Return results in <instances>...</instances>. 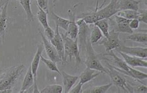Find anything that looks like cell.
Returning a JSON list of instances; mask_svg holds the SVG:
<instances>
[{"label":"cell","mask_w":147,"mask_h":93,"mask_svg":"<svg viewBox=\"0 0 147 93\" xmlns=\"http://www.w3.org/2000/svg\"><path fill=\"white\" fill-rule=\"evenodd\" d=\"M21 5L23 7L27 14V19L29 22L34 21V16L32 12L31 6H30V0H21Z\"/></svg>","instance_id":"obj_23"},{"label":"cell","mask_w":147,"mask_h":93,"mask_svg":"<svg viewBox=\"0 0 147 93\" xmlns=\"http://www.w3.org/2000/svg\"><path fill=\"white\" fill-rule=\"evenodd\" d=\"M61 75L63 78L64 92L68 93L69 91L71 90L72 87L76 83V81L78 80V76L69 75L63 71H61Z\"/></svg>","instance_id":"obj_17"},{"label":"cell","mask_w":147,"mask_h":93,"mask_svg":"<svg viewBox=\"0 0 147 93\" xmlns=\"http://www.w3.org/2000/svg\"><path fill=\"white\" fill-rule=\"evenodd\" d=\"M138 16L137 19L139 22L147 23V11L146 9H138Z\"/></svg>","instance_id":"obj_31"},{"label":"cell","mask_w":147,"mask_h":93,"mask_svg":"<svg viewBox=\"0 0 147 93\" xmlns=\"http://www.w3.org/2000/svg\"><path fill=\"white\" fill-rule=\"evenodd\" d=\"M16 1H20L21 0H16Z\"/></svg>","instance_id":"obj_39"},{"label":"cell","mask_w":147,"mask_h":93,"mask_svg":"<svg viewBox=\"0 0 147 93\" xmlns=\"http://www.w3.org/2000/svg\"><path fill=\"white\" fill-rule=\"evenodd\" d=\"M140 2L137 0H117L118 10L119 11L123 10L138 11Z\"/></svg>","instance_id":"obj_16"},{"label":"cell","mask_w":147,"mask_h":93,"mask_svg":"<svg viewBox=\"0 0 147 93\" xmlns=\"http://www.w3.org/2000/svg\"><path fill=\"white\" fill-rule=\"evenodd\" d=\"M51 44L55 46V48L57 50L60 57L62 60V64L65 65L67 63V60L65 58V48H64V42L62 37H61L59 26H56L55 35L52 39L50 41Z\"/></svg>","instance_id":"obj_11"},{"label":"cell","mask_w":147,"mask_h":93,"mask_svg":"<svg viewBox=\"0 0 147 93\" xmlns=\"http://www.w3.org/2000/svg\"><path fill=\"white\" fill-rule=\"evenodd\" d=\"M114 1V0H111V1Z\"/></svg>","instance_id":"obj_40"},{"label":"cell","mask_w":147,"mask_h":93,"mask_svg":"<svg viewBox=\"0 0 147 93\" xmlns=\"http://www.w3.org/2000/svg\"><path fill=\"white\" fill-rule=\"evenodd\" d=\"M22 64L11 67L0 75V93L12 92V89L16 84L24 68Z\"/></svg>","instance_id":"obj_1"},{"label":"cell","mask_w":147,"mask_h":93,"mask_svg":"<svg viewBox=\"0 0 147 93\" xmlns=\"http://www.w3.org/2000/svg\"><path fill=\"white\" fill-rule=\"evenodd\" d=\"M96 44L104 45L107 52L116 49L121 45L119 37V32H116L115 30H112L109 32V36L107 37L103 36Z\"/></svg>","instance_id":"obj_7"},{"label":"cell","mask_w":147,"mask_h":93,"mask_svg":"<svg viewBox=\"0 0 147 93\" xmlns=\"http://www.w3.org/2000/svg\"><path fill=\"white\" fill-rule=\"evenodd\" d=\"M83 84L80 83H78V84H76L75 86V88H73L72 90L69 91V92L70 93H80L81 92V90H82V88Z\"/></svg>","instance_id":"obj_35"},{"label":"cell","mask_w":147,"mask_h":93,"mask_svg":"<svg viewBox=\"0 0 147 93\" xmlns=\"http://www.w3.org/2000/svg\"><path fill=\"white\" fill-rule=\"evenodd\" d=\"M44 50V45L42 44L38 45L37 52L35 54L34 57V59L32 60V61L30 65V67H31L32 72L34 76V91L33 92H40V91L38 90V87L37 84V73L38 70V65H39V63L40 61V56L42 55V52Z\"/></svg>","instance_id":"obj_12"},{"label":"cell","mask_w":147,"mask_h":93,"mask_svg":"<svg viewBox=\"0 0 147 93\" xmlns=\"http://www.w3.org/2000/svg\"><path fill=\"white\" fill-rule=\"evenodd\" d=\"M129 27L131 30L137 29L140 26V22L137 19H130L129 21Z\"/></svg>","instance_id":"obj_34"},{"label":"cell","mask_w":147,"mask_h":93,"mask_svg":"<svg viewBox=\"0 0 147 93\" xmlns=\"http://www.w3.org/2000/svg\"><path fill=\"white\" fill-rule=\"evenodd\" d=\"M78 6V4L75 5L71 8L69 9L68 11V14L69 19L70 21V22L68 25V28L67 30L66 31V34L67 36L71 38L73 40H75L77 38V37L78 36L79 33V28L78 26L77 25L76 21H75V14H76V7Z\"/></svg>","instance_id":"obj_8"},{"label":"cell","mask_w":147,"mask_h":93,"mask_svg":"<svg viewBox=\"0 0 147 93\" xmlns=\"http://www.w3.org/2000/svg\"><path fill=\"white\" fill-rule=\"evenodd\" d=\"M53 3H55L56 0H53Z\"/></svg>","instance_id":"obj_38"},{"label":"cell","mask_w":147,"mask_h":93,"mask_svg":"<svg viewBox=\"0 0 147 93\" xmlns=\"http://www.w3.org/2000/svg\"><path fill=\"white\" fill-rule=\"evenodd\" d=\"M103 34L101 32V31L98 28L97 26H94L93 29L92 30L90 37V40L92 45L96 44L97 42H98L102 37H103Z\"/></svg>","instance_id":"obj_25"},{"label":"cell","mask_w":147,"mask_h":93,"mask_svg":"<svg viewBox=\"0 0 147 93\" xmlns=\"http://www.w3.org/2000/svg\"><path fill=\"white\" fill-rule=\"evenodd\" d=\"M129 92H136V93H146L147 87L146 85L144 84L140 85H137V86H133L131 85H129Z\"/></svg>","instance_id":"obj_30"},{"label":"cell","mask_w":147,"mask_h":93,"mask_svg":"<svg viewBox=\"0 0 147 93\" xmlns=\"http://www.w3.org/2000/svg\"><path fill=\"white\" fill-rule=\"evenodd\" d=\"M107 55H109L113 57L114 63L117 66V67H114V68L117 69L119 72L122 73L123 75L130 76L132 78L135 79L138 81L147 78L146 73L137 70V69L130 67L129 65H128L125 63V61L124 60L120 59L119 57L116 55L113 50L109 51V53L107 54Z\"/></svg>","instance_id":"obj_3"},{"label":"cell","mask_w":147,"mask_h":93,"mask_svg":"<svg viewBox=\"0 0 147 93\" xmlns=\"http://www.w3.org/2000/svg\"><path fill=\"white\" fill-rule=\"evenodd\" d=\"M113 85V83H110L109 84L102 85V86H91L90 88L86 89V90L82 91V92L83 93H105L109 90Z\"/></svg>","instance_id":"obj_21"},{"label":"cell","mask_w":147,"mask_h":93,"mask_svg":"<svg viewBox=\"0 0 147 93\" xmlns=\"http://www.w3.org/2000/svg\"><path fill=\"white\" fill-rule=\"evenodd\" d=\"M114 19L116 24V28L115 30L116 32L127 33L129 34L133 33V30L130 28L129 24L130 19L119 16L117 14L114 15Z\"/></svg>","instance_id":"obj_14"},{"label":"cell","mask_w":147,"mask_h":93,"mask_svg":"<svg viewBox=\"0 0 147 93\" xmlns=\"http://www.w3.org/2000/svg\"><path fill=\"white\" fill-rule=\"evenodd\" d=\"M50 15H51L52 18L53 19L54 21H55L56 26H59V28H61L65 31L67 30L68 25L69 24V22H70L69 19L60 17L58 15H57L55 13H53V11H51Z\"/></svg>","instance_id":"obj_20"},{"label":"cell","mask_w":147,"mask_h":93,"mask_svg":"<svg viewBox=\"0 0 147 93\" xmlns=\"http://www.w3.org/2000/svg\"><path fill=\"white\" fill-rule=\"evenodd\" d=\"M61 37L64 42L65 48V58L67 60L69 57V60L71 61L73 58H74L76 61V67H78L80 64L82 63V59L80 55V49L78 44V38L73 40L68 37L67 34H63L60 31Z\"/></svg>","instance_id":"obj_4"},{"label":"cell","mask_w":147,"mask_h":93,"mask_svg":"<svg viewBox=\"0 0 147 93\" xmlns=\"http://www.w3.org/2000/svg\"><path fill=\"white\" fill-rule=\"evenodd\" d=\"M102 72L95 70L93 69L88 68H87L84 71H83L80 76V82L82 83L83 85L85 83H86L89 81L92 80L93 79L96 78L100 75H101Z\"/></svg>","instance_id":"obj_18"},{"label":"cell","mask_w":147,"mask_h":93,"mask_svg":"<svg viewBox=\"0 0 147 93\" xmlns=\"http://www.w3.org/2000/svg\"><path fill=\"white\" fill-rule=\"evenodd\" d=\"M63 88L59 84L49 85L40 91V93H61L63 92Z\"/></svg>","instance_id":"obj_28"},{"label":"cell","mask_w":147,"mask_h":93,"mask_svg":"<svg viewBox=\"0 0 147 93\" xmlns=\"http://www.w3.org/2000/svg\"><path fill=\"white\" fill-rule=\"evenodd\" d=\"M125 40H130L138 43H146L147 34L146 33H135L131 34L130 36H127Z\"/></svg>","instance_id":"obj_24"},{"label":"cell","mask_w":147,"mask_h":93,"mask_svg":"<svg viewBox=\"0 0 147 93\" xmlns=\"http://www.w3.org/2000/svg\"><path fill=\"white\" fill-rule=\"evenodd\" d=\"M38 11L37 14L38 20L39 21V22H40V24H42L44 29L47 28V27L49 26L48 20H47V13L38 6Z\"/></svg>","instance_id":"obj_27"},{"label":"cell","mask_w":147,"mask_h":93,"mask_svg":"<svg viewBox=\"0 0 147 93\" xmlns=\"http://www.w3.org/2000/svg\"><path fill=\"white\" fill-rule=\"evenodd\" d=\"M45 30V37H47V39L50 41L51 40L53 37H54V35H55V32L54 30L50 28V26L47 27V28L44 29Z\"/></svg>","instance_id":"obj_33"},{"label":"cell","mask_w":147,"mask_h":93,"mask_svg":"<svg viewBox=\"0 0 147 93\" xmlns=\"http://www.w3.org/2000/svg\"><path fill=\"white\" fill-rule=\"evenodd\" d=\"M138 10L135 11V10H123L119 11L115 14H117L119 16H121L124 18L127 19H137L138 16Z\"/></svg>","instance_id":"obj_26"},{"label":"cell","mask_w":147,"mask_h":93,"mask_svg":"<svg viewBox=\"0 0 147 93\" xmlns=\"http://www.w3.org/2000/svg\"><path fill=\"white\" fill-rule=\"evenodd\" d=\"M117 52H121L131 56H135L142 59H146L147 49L141 46H128L125 45H120L115 49Z\"/></svg>","instance_id":"obj_9"},{"label":"cell","mask_w":147,"mask_h":93,"mask_svg":"<svg viewBox=\"0 0 147 93\" xmlns=\"http://www.w3.org/2000/svg\"><path fill=\"white\" fill-rule=\"evenodd\" d=\"M117 12H119L117 0H114L102 9L84 14L82 19L87 24H92L100 19H109Z\"/></svg>","instance_id":"obj_2"},{"label":"cell","mask_w":147,"mask_h":93,"mask_svg":"<svg viewBox=\"0 0 147 93\" xmlns=\"http://www.w3.org/2000/svg\"><path fill=\"white\" fill-rule=\"evenodd\" d=\"M38 33H39L40 36H41L42 41H43L44 47L45 48L46 53H47V55L49 57L50 60L55 62V63H57V62L62 61L61 57H60L57 50L55 48V46L51 44V42L47 39V37H45V36H44L41 31H38Z\"/></svg>","instance_id":"obj_10"},{"label":"cell","mask_w":147,"mask_h":93,"mask_svg":"<svg viewBox=\"0 0 147 93\" xmlns=\"http://www.w3.org/2000/svg\"><path fill=\"white\" fill-rule=\"evenodd\" d=\"M144 1L145 2V6H146V5H147V0H144Z\"/></svg>","instance_id":"obj_36"},{"label":"cell","mask_w":147,"mask_h":93,"mask_svg":"<svg viewBox=\"0 0 147 93\" xmlns=\"http://www.w3.org/2000/svg\"><path fill=\"white\" fill-rule=\"evenodd\" d=\"M94 26H97L98 28L101 31L103 36L106 37L109 36V26L108 19H102L96 21L94 23Z\"/></svg>","instance_id":"obj_22"},{"label":"cell","mask_w":147,"mask_h":93,"mask_svg":"<svg viewBox=\"0 0 147 93\" xmlns=\"http://www.w3.org/2000/svg\"><path fill=\"white\" fill-rule=\"evenodd\" d=\"M34 84V76L32 72L31 67H30V65L28 68V71H27L24 80H23L22 87L19 92L24 93L26 92L27 90H28L30 87H32L33 86Z\"/></svg>","instance_id":"obj_19"},{"label":"cell","mask_w":147,"mask_h":93,"mask_svg":"<svg viewBox=\"0 0 147 93\" xmlns=\"http://www.w3.org/2000/svg\"><path fill=\"white\" fill-rule=\"evenodd\" d=\"M37 6L45 11L47 14L49 13L48 9V0H37Z\"/></svg>","instance_id":"obj_32"},{"label":"cell","mask_w":147,"mask_h":93,"mask_svg":"<svg viewBox=\"0 0 147 93\" xmlns=\"http://www.w3.org/2000/svg\"><path fill=\"white\" fill-rule=\"evenodd\" d=\"M40 60L44 62V63H45V65L47 66V67L50 69V70H51L52 71L57 72L58 73H59V74L61 75V72L60 71L59 68H58L55 62L51 60L46 59L42 55L40 56Z\"/></svg>","instance_id":"obj_29"},{"label":"cell","mask_w":147,"mask_h":93,"mask_svg":"<svg viewBox=\"0 0 147 93\" xmlns=\"http://www.w3.org/2000/svg\"><path fill=\"white\" fill-rule=\"evenodd\" d=\"M84 47L85 52H86L85 65H86V67L107 74V69L104 68L102 63H100V60L98 58V54H96L94 50L89 37L87 38Z\"/></svg>","instance_id":"obj_5"},{"label":"cell","mask_w":147,"mask_h":93,"mask_svg":"<svg viewBox=\"0 0 147 93\" xmlns=\"http://www.w3.org/2000/svg\"><path fill=\"white\" fill-rule=\"evenodd\" d=\"M107 66V74L109 76L112 83L114 84L118 89H122L125 92H128V84L122 73L115 69L114 66L109 64V62L105 61Z\"/></svg>","instance_id":"obj_6"},{"label":"cell","mask_w":147,"mask_h":93,"mask_svg":"<svg viewBox=\"0 0 147 93\" xmlns=\"http://www.w3.org/2000/svg\"><path fill=\"white\" fill-rule=\"evenodd\" d=\"M8 1H7L0 9V38L4 39L7 28V8L8 5Z\"/></svg>","instance_id":"obj_15"},{"label":"cell","mask_w":147,"mask_h":93,"mask_svg":"<svg viewBox=\"0 0 147 93\" xmlns=\"http://www.w3.org/2000/svg\"><path fill=\"white\" fill-rule=\"evenodd\" d=\"M117 52L122 57L123 60H124L125 61V63L128 65H129L130 67L144 68L147 67V61L146 60H144V59H142V58H139L135 56H131L121 52Z\"/></svg>","instance_id":"obj_13"},{"label":"cell","mask_w":147,"mask_h":93,"mask_svg":"<svg viewBox=\"0 0 147 93\" xmlns=\"http://www.w3.org/2000/svg\"><path fill=\"white\" fill-rule=\"evenodd\" d=\"M5 3H3V4H1V3H0V9H1V7L4 5V4H5Z\"/></svg>","instance_id":"obj_37"}]
</instances>
